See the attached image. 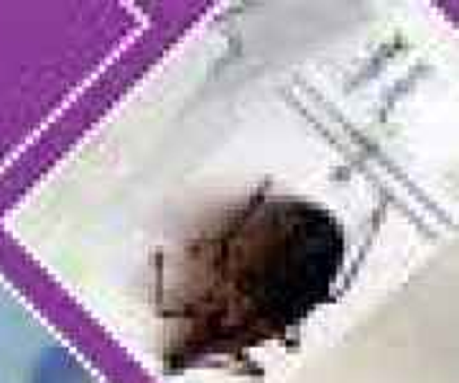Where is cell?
I'll return each instance as SVG.
<instances>
[{
    "label": "cell",
    "mask_w": 459,
    "mask_h": 383,
    "mask_svg": "<svg viewBox=\"0 0 459 383\" xmlns=\"http://www.w3.org/2000/svg\"><path fill=\"white\" fill-rule=\"evenodd\" d=\"M344 231L327 207L265 189L214 213L169 256L156 286L164 368L243 358L332 301Z\"/></svg>",
    "instance_id": "1"
}]
</instances>
